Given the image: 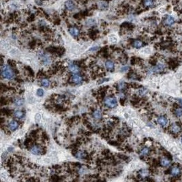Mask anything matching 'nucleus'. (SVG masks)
Segmentation results:
<instances>
[{"instance_id": "412c9836", "label": "nucleus", "mask_w": 182, "mask_h": 182, "mask_svg": "<svg viewBox=\"0 0 182 182\" xmlns=\"http://www.w3.org/2000/svg\"><path fill=\"white\" fill-rule=\"evenodd\" d=\"M13 102L16 106H21L24 104V100L21 98H16L14 99Z\"/></svg>"}, {"instance_id": "9d476101", "label": "nucleus", "mask_w": 182, "mask_h": 182, "mask_svg": "<svg viewBox=\"0 0 182 182\" xmlns=\"http://www.w3.org/2000/svg\"><path fill=\"white\" fill-rule=\"evenodd\" d=\"M157 122L158 123V124L162 126V127H166L168 124V119H167L166 117L164 116H160L157 119Z\"/></svg>"}, {"instance_id": "bb28decb", "label": "nucleus", "mask_w": 182, "mask_h": 182, "mask_svg": "<svg viewBox=\"0 0 182 182\" xmlns=\"http://www.w3.org/2000/svg\"><path fill=\"white\" fill-rule=\"evenodd\" d=\"M25 70L28 73L29 76H31V77H34V72L31 69V68H30L29 66H25Z\"/></svg>"}, {"instance_id": "39448f33", "label": "nucleus", "mask_w": 182, "mask_h": 182, "mask_svg": "<svg viewBox=\"0 0 182 182\" xmlns=\"http://www.w3.org/2000/svg\"><path fill=\"white\" fill-rule=\"evenodd\" d=\"M39 55L42 59V62L44 66H48L51 64V59L49 55H47L46 53H40Z\"/></svg>"}, {"instance_id": "a211bd4d", "label": "nucleus", "mask_w": 182, "mask_h": 182, "mask_svg": "<svg viewBox=\"0 0 182 182\" xmlns=\"http://www.w3.org/2000/svg\"><path fill=\"white\" fill-rule=\"evenodd\" d=\"M143 5L147 8H152L155 6V0H143Z\"/></svg>"}, {"instance_id": "c85d7f7f", "label": "nucleus", "mask_w": 182, "mask_h": 182, "mask_svg": "<svg viewBox=\"0 0 182 182\" xmlns=\"http://www.w3.org/2000/svg\"><path fill=\"white\" fill-rule=\"evenodd\" d=\"M10 102V99L7 98H4V97H1V106L6 105V104H8Z\"/></svg>"}, {"instance_id": "5701e85b", "label": "nucleus", "mask_w": 182, "mask_h": 182, "mask_svg": "<svg viewBox=\"0 0 182 182\" xmlns=\"http://www.w3.org/2000/svg\"><path fill=\"white\" fill-rule=\"evenodd\" d=\"M149 174V172L148 170H145V169L140 170V171H139V175H138V177H141V178H145V177H147Z\"/></svg>"}, {"instance_id": "1a4fd4ad", "label": "nucleus", "mask_w": 182, "mask_h": 182, "mask_svg": "<svg viewBox=\"0 0 182 182\" xmlns=\"http://www.w3.org/2000/svg\"><path fill=\"white\" fill-rule=\"evenodd\" d=\"M164 23L166 26L171 27L175 23V19L172 16H167L166 18L164 19Z\"/></svg>"}, {"instance_id": "6e6552de", "label": "nucleus", "mask_w": 182, "mask_h": 182, "mask_svg": "<svg viewBox=\"0 0 182 182\" xmlns=\"http://www.w3.org/2000/svg\"><path fill=\"white\" fill-rule=\"evenodd\" d=\"M65 7L68 10L72 11L76 8V5L72 0H68L67 1L65 2Z\"/></svg>"}, {"instance_id": "cd10ccee", "label": "nucleus", "mask_w": 182, "mask_h": 182, "mask_svg": "<svg viewBox=\"0 0 182 182\" xmlns=\"http://www.w3.org/2000/svg\"><path fill=\"white\" fill-rule=\"evenodd\" d=\"M1 113L4 114L6 116H10L12 115V110H10V109H6V108H4V109H1Z\"/></svg>"}, {"instance_id": "f3484780", "label": "nucleus", "mask_w": 182, "mask_h": 182, "mask_svg": "<svg viewBox=\"0 0 182 182\" xmlns=\"http://www.w3.org/2000/svg\"><path fill=\"white\" fill-rule=\"evenodd\" d=\"M13 115H14V117L15 118L21 119H22V118L25 117V112L22 111V110H16L14 112Z\"/></svg>"}, {"instance_id": "20e7f679", "label": "nucleus", "mask_w": 182, "mask_h": 182, "mask_svg": "<svg viewBox=\"0 0 182 182\" xmlns=\"http://www.w3.org/2000/svg\"><path fill=\"white\" fill-rule=\"evenodd\" d=\"M44 151V147H40V145H33L30 148V152L34 155H42Z\"/></svg>"}, {"instance_id": "a19ab883", "label": "nucleus", "mask_w": 182, "mask_h": 182, "mask_svg": "<svg viewBox=\"0 0 182 182\" xmlns=\"http://www.w3.org/2000/svg\"><path fill=\"white\" fill-rule=\"evenodd\" d=\"M117 140L118 141L121 143H122V142H124V137H123L121 134H119V135H118L117 137Z\"/></svg>"}, {"instance_id": "72a5a7b5", "label": "nucleus", "mask_w": 182, "mask_h": 182, "mask_svg": "<svg viewBox=\"0 0 182 182\" xmlns=\"http://www.w3.org/2000/svg\"><path fill=\"white\" fill-rule=\"evenodd\" d=\"M38 130H33L30 132V137L33 138H35L36 139V138L38 137Z\"/></svg>"}, {"instance_id": "c756f323", "label": "nucleus", "mask_w": 182, "mask_h": 182, "mask_svg": "<svg viewBox=\"0 0 182 182\" xmlns=\"http://www.w3.org/2000/svg\"><path fill=\"white\" fill-rule=\"evenodd\" d=\"M51 180L53 181V182H59V181H63L64 179L61 178V177H59L57 175H53L51 176Z\"/></svg>"}, {"instance_id": "37998d69", "label": "nucleus", "mask_w": 182, "mask_h": 182, "mask_svg": "<svg viewBox=\"0 0 182 182\" xmlns=\"http://www.w3.org/2000/svg\"><path fill=\"white\" fill-rule=\"evenodd\" d=\"M102 155H104V156H107V155H109V153H110V151H109V149H104L102 152Z\"/></svg>"}, {"instance_id": "a18cd8bd", "label": "nucleus", "mask_w": 182, "mask_h": 182, "mask_svg": "<svg viewBox=\"0 0 182 182\" xmlns=\"http://www.w3.org/2000/svg\"><path fill=\"white\" fill-rule=\"evenodd\" d=\"M52 168H53V169H55V171H59L61 169V167L60 165H53Z\"/></svg>"}, {"instance_id": "58836bf2", "label": "nucleus", "mask_w": 182, "mask_h": 182, "mask_svg": "<svg viewBox=\"0 0 182 182\" xmlns=\"http://www.w3.org/2000/svg\"><path fill=\"white\" fill-rule=\"evenodd\" d=\"M147 92L148 91L146 89H141L139 90V94L140 95H145Z\"/></svg>"}, {"instance_id": "423d86ee", "label": "nucleus", "mask_w": 182, "mask_h": 182, "mask_svg": "<svg viewBox=\"0 0 182 182\" xmlns=\"http://www.w3.org/2000/svg\"><path fill=\"white\" fill-rule=\"evenodd\" d=\"M71 79H72V82L73 83L76 84V85H79V84H80L83 80V77L82 76H80L79 74H74L71 77Z\"/></svg>"}, {"instance_id": "0eeeda50", "label": "nucleus", "mask_w": 182, "mask_h": 182, "mask_svg": "<svg viewBox=\"0 0 182 182\" xmlns=\"http://www.w3.org/2000/svg\"><path fill=\"white\" fill-rule=\"evenodd\" d=\"M170 173H171V175L172 176L178 177V176H179V175H181V173H182V170H181V168L179 167H177V166H173V167L171 168Z\"/></svg>"}, {"instance_id": "f03ea898", "label": "nucleus", "mask_w": 182, "mask_h": 182, "mask_svg": "<svg viewBox=\"0 0 182 182\" xmlns=\"http://www.w3.org/2000/svg\"><path fill=\"white\" fill-rule=\"evenodd\" d=\"M165 65L163 63H159L158 64L153 66V67H152V68H150L149 70V73H161L164 71L165 70Z\"/></svg>"}, {"instance_id": "c9c22d12", "label": "nucleus", "mask_w": 182, "mask_h": 182, "mask_svg": "<svg viewBox=\"0 0 182 182\" xmlns=\"http://www.w3.org/2000/svg\"><path fill=\"white\" fill-rule=\"evenodd\" d=\"M108 143H109V144H110V145L115 146V147H118V146L120 145V143H119V141H115V140H109Z\"/></svg>"}, {"instance_id": "e433bc0d", "label": "nucleus", "mask_w": 182, "mask_h": 182, "mask_svg": "<svg viewBox=\"0 0 182 182\" xmlns=\"http://www.w3.org/2000/svg\"><path fill=\"white\" fill-rule=\"evenodd\" d=\"M37 76H38V78H42L43 76H47V75H46V74L45 72H44L42 70H40L38 72Z\"/></svg>"}, {"instance_id": "5fc2aeb1", "label": "nucleus", "mask_w": 182, "mask_h": 182, "mask_svg": "<svg viewBox=\"0 0 182 182\" xmlns=\"http://www.w3.org/2000/svg\"><path fill=\"white\" fill-rule=\"evenodd\" d=\"M177 101H178L179 104V105L182 107V99H178V100H177Z\"/></svg>"}, {"instance_id": "de8ad7c7", "label": "nucleus", "mask_w": 182, "mask_h": 182, "mask_svg": "<svg viewBox=\"0 0 182 182\" xmlns=\"http://www.w3.org/2000/svg\"><path fill=\"white\" fill-rule=\"evenodd\" d=\"M109 80V79H101V80H99V81H98V83H104V82H106V81H108Z\"/></svg>"}, {"instance_id": "aec40b11", "label": "nucleus", "mask_w": 182, "mask_h": 182, "mask_svg": "<svg viewBox=\"0 0 182 182\" xmlns=\"http://www.w3.org/2000/svg\"><path fill=\"white\" fill-rule=\"evenodd\" d=\"M105 66H106V68H107L108 70H109V71H113L114 70L115 65H114V63L112 61L108 60L106 61V63H105Z\"/></svg>"}, {"instance_id": "4d7b16f0", "label": "nucleus", "mask_w": 182, "mask_h": 182, "mask_svg": "<svg viewBox=\"0 0 182 182\" xmlns=\"http://www.w3.org/2000/svg\"><path fill=\"white\" fill-rule=\"evenodd\" d=\"M181 142H182V138H181Z\"/></svg>"}, {"instance_id": "f257e3e1", "label": "nucleus", "mask_w": 182, "mask_h": 182, "mask_svg": "<svg viewBox=\"0 0 182 182\" xmlns=\"http://www.w3.org/2000/svg\"><path fill=\"white\" fill-rule=\"evenodd\" d=\"M15 72L9 65H3L1 66V76L4 79H12L15 78Z\"/></svg>"}, {"instance_id": "79ce46f5", "label": "nucleus", "mask_w": 182, "mask_h": 182, "mask_svg": "<svg viewBox=\"0 0 182 182\" xmlns=\"http://www.w3.org/2000/svg\"><path fill=\"white\" fill-rule=\"evenodd\" d=\"M42 138H43V140H49V137H48L47 134H46L45 132H42Z\"/></svg>"}, {"instance_id": "ea45409f", "label": "nucleus", "mask_w": 182, "mask_h": 182, "mask_svg": "<svg viewBox=\"0 0 182 182\" xmlns=\"http://www.w3.org/2000/svg\"><path fill=\"white\" fill-rule=\"evenodd\" d=\"M37 95L40 97H42V95H44V91L42 89H38L37 90Z\"/></svg>"}, {"instance_id": "864d4df0", "label": "nucleus", "mask_w": 182, "mask_h": 182, "mask_svg": "<svg viewBox=\"0 0 182 182\" xmlns=\"http://www.w3.org/2000/svg\"><path fill=\"white\" fill-rule=\"evenodd\" d=\"M27 181H30V182H33V181H34L35 182V181H37V180H36V179H35L34 178H33V177H31V178H29V179H27Z\"/></svg>"}, {"instance_id": "a878e982", "label": "nucleus", "mask_w": 182, "mask_h": 182, "mask_svg": "<svg viewBox=\"0 0 182 182\" xmlns=\"http://www.w3.org/2000/svg\"><path fill=\"white\" fill-rule=\"evenodd\" d=\"M40 84H41V85H42V87H49L50 85H51V84H50L49 80L47 79H46V78H44V79H42L41 80Z\"/></svg>"}, {"instance_id": "ddd939ff", "label": "nucleus", "mask_w": 182, "mask_h": 182, "mask_svg": "<svg viewBox=\"0 0 182 182\" xmlns=\"http://www.w3.org/2000/svg\"><path fill=\"white\" fill-rule=\"evenodd\" d=\"M69 70L72 73H78L79 72L80 67L79 66L74 63H71L68 66Z\"/></svg>"}, {"instance_id": "49530a36", "label": "nucleus", "mask_w": 182, "mask_h": 182, "mask_svg": "<svg viewBox=\"0 0 182 182\" xmlns=\"http://www.w3.org/2000/svg\"><path fill=\"white\" fill-rule=\"evenodd\" d=\"M125 149L126 150V151H128V152H133L132 148L130 147L129 145H126V146L125 147Z\"/></svg>"}, {"instance_id": "4468645a", "label": "nucleus", "mask_w": 182, "mask_h": 182, "mask_svg": "<svg viewBox=\"0 0 182 182\" xmlns=\"http://www.w3.org/2000/svg\"><path fill=\"white\" fill-rule=\"evenodd\" d=\"M88 153L87 152H85V151H79V152H77V153L75 155V157L79 158V159H83V160H86L87 157H88Z\"/></svg>"}, {"instance_id": "b1692460", "label": "nucleus", "mask_w": 182, "mask_h": 182, "mask_svg": "<svg viewBox=\"0 0 182 182\" xmlns=\"http://www.w3.org/2000/svg\"><path fill=\"white\" fill-rule=\"evenodd\" d=\"M132 45L134 47V48H136V49H140L143 46V43L142 41H140V40H134L132 43Z\"/></svg>"}, {"instance_id": "f704fd0d", "label": "nucleus", "mask_w": 182, "mask_h": 182, "mask_svg": "<svg viewBox=\"0 0 182 182\" xmlns=\"http://www.w3.org/2000/svg\"><path fill=\"white\" fill-rule=\"evenodd\" d=\"M8 65L12 68L13 69L16 68V63L14 60H11V59H8Z\"/></svg>"}, {"instance_id": "4be33fe9", "label": "nucleus", "mask_w": 182, "mask_h": 182, "mask_svg": "<svg viewBox=\"0 0 182 182\" xmlns=\"http://www.w3.org/2000/svg\"><path fill=\"white\" fill-rule=\"evenodd\" d=\"M173 113L174 115L177 117H182V107H177V108H175L174 109V111H173Z\"/></svg>"}, {"instance_id": "603ef678", "label": "nucleus", "mask_w": 182, "mask_h": 182, "mask_svg": "<svg viewBox=\"0 0 182 182\" xmlns=\"http://www.w3.org/2000/svg\"><path fill=\"white\" fill-rule=\"evenodd\" d=\"M16 81L18 82V83H23V80L21 79H19V78H16Z\"/></svg>"}, {"instance_id": "473e14b6", "label": "nucleus", "mask_w": 182, "mask_h": 182, "mask_svg": "<svg viewBox=\"0 0 182 182\" xmlns=\"http://www.w3.org/2000/svg\"><path fill=\"white\" fill-rule=\"evenodd\" d=\"M55 110L56 111H59V112H62V111H65L66 109H65L63 106H61L59 104H57L55 106Z\"/></svg>"}, {"instance_id": "2f4dec72", "label": "nucleus", "mask_w": 182, "mask_h": 182, "mask_svg": "<svg viewBox=\"0 0 182 182\" xmlns=\"http://www.w3.org/2000/svg\"><path fill=\"white\" fill-rule=\"evenodd\" d=\"M13 164H14V158H10L6 162V165L8 167H12L13 166Z\"/></svg>"}, {"instance_id": "4c0bfd02", "label": "nucleus", "mask_w": 182, "mask_h": 182, "mask_svg": "<svg viewBox=\"0 0 182 182\" xmlns=\"http://www.w3.org/2000/svg\"><path fill=\"white\" fill-rule=\"evenodd\" d=\"M117 156L119 158H120L122 160H129V158L128 156H126L125 155H123V154H117Z\"/></svg>"}, {"instance_id": "8fccbe9b", "label": "nucleus", "mask_w": 182, "mask_h": 182, "mask_svg": "<svg viewBox=\"0 0 182 182\" xmlns=\"http://www.w3.org/2000/svg\"><path fill=\"white\" fill-rule=\"evenodd\" d=\"M98 49H99L98 47L95 46V47H93V48L90 49H89V51H97V50Z\"/></svg>"}, {"instance_id": "dca6fc26", "label": "nucleus", "mask_w": 182, "mask_h": 182, "mask_svg": "<svg viewBox=\"0 0 182 182\" xmlns=\"http://www.w3.org/2000/svg\"><path fill=\"white\" fill-rule=\"evenodd\" d=\"M160 164L164 167H168L171 165V160L166 157H164L160 160Z\"/></svg>"}, {"instance_id": "09e8293b", "label": "nucleus", "mask_w": 182, "mask_h": 182, "mask_svg": "<svg viewBox=\"0 0 182 182\" xmlns=\"http://www.w3.org/2000/svg\"><path fill=\"white\" fill-rule=\"evenodd\" d=\"M125 100L124 99L120 98V104H121V106H124V104H125Z\"/></svg>"}, {"instance_id": "9b49d317", "label": "nucleus", "mask_w": 182, "mask_h": 182, "mask_svg": "<svg viewBox=\"0 0 182 182\" xmlns=\"http://www.w3.org/2000/svg\"><path fill=\"white\" fill-rule=\"evenodd\" d=\"M8 129L10 131H15L19 128V122L15 121V120H12L10 121L8 124Z\"/></svg>"}, {"instance_id": "393cba45", "label": "nucleus", "mask_w": 182, "mask_h": 182, "mask_svg": "<svg viewBox=\"0 0 182 182\" xmlns=\"http://www.w3.org/2000/svg\"><path fill=\"white\" fill-rule=\"evenodd\" d=\"M150 153V149L148 147H143L142 149H140V155L142 156H147Z\"/></svg>"}, {"instance_id": "3c124183", "label": "nucleus", "mask_w": 182, "mask_h": 182, "mask_svg": "<svg viewBox=\"0 0 182 182\" xmlns=\"http://www.w3.org/2000/svg\"><path fill=\"white\" fill-rule=\"evenodd\" d=\"M85 135H86V136H87V137L91 136V132H85Z\"/></svg>"}, {"instance_id": "7c9ffc66", "label": "nucleus", "mask_w": 182, "mask_h": 182, "mask_svg": "<svg viewBox=\"0 0 182 182\" xmlns=\"http://www.w3.org/2000/svg\"><path fill=\"white\" fill-rule=\"evenodd\" d=\"M33 143V138L31 137H29V138H27L25 142H24V145L26 146L27 147H28L29 145H31V144Z\"/></svg>"}, {"instance_id": "6ab92c4d", "label": "nucleus", "mask_w": 182, "mask_h": 182, "mask_svg": "<svg viewBox=\"0 0 182 182\" xmlns=\"http://www.w3.org/2000/svg\"><path fill=\"white\" fill-rule=\"evenodd\" d=\"M93 117L96 120H100L102 119V113L100 110H94L93 111Z\"/></svg>"}, {"instance_id": "2eb2a0df", "label": "nucleus", "mask_w": 182, "mask_h": 182, "mask_svg": "<svg viewBox=\"0 0 182 182\" xmlns=\"http://www.w3.org/2000/svg\"><path fill=\"white\" fill-rule=\"evenodd\" d=\"M69 33L70 34L72 35V36L74 37H77L80 34L79 29L77 28V27H71L69 29Z\"/></svg>"}, {"instance_id": "f8f14e48", "label": "nucleus", "mask_w": 182, "mask_h": 182, "mask_svg": "<svg viewBox=\"0 0 182 182\" xmlns=\"http://www.w3.org/2000/svg\"><path fill=\"white\" fill-rule=\"evenodd\" d=\"M170 130L173 134H177L181 132V128L180 126L177 124H173L170 127Z\"/></svg>"}, {"instance_id": "6e6d98bb", "label": "nucleus", "mask_w": 182, "mask_h": 182, "mask_svg": "<svg viewBox=\"0 0 182 182\" xmlns=\"http://www.w3.org/2000/svg\"><path fill=\"white\" fill-rule=\"evenodd\" d=\"M12 151H13V147L8 148V152H12Z\"/></svg>"}, {"instance_id": "7ed1b4c3", "label": "nucleus", "mask_w": 182, "mask_h": 182, "mask_svg": "<svg viewBox=\"0 0 182 182\" xmlns=\"http://www.w3.org/2000/svg\"><path fill=\"white\" fill-rule=\"evenodd\" d=\"M104 104L107 107L115 108V107H116V106H117V100H116V98L115 97L110 96V97H109V98L105 99Z\"/></svg>"}, {"instance_id": "c03bdc74", "label": "nucleus", "mask_w": 182, "mask_h": 182, "mask_svg": "<svg viewBox=\"0 0 182 182\" xmlns=\"http://www.w3.org/2000/svg\"><path fill=\"white\" fill-rule=\"evenodd\" d=\"M128 69H129V66H124V67H122V68L120 69V72H126Z\"/></svg>"}]
</instances>
